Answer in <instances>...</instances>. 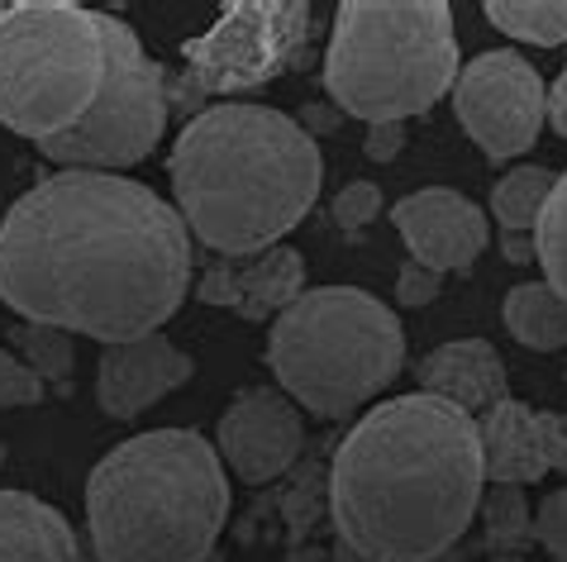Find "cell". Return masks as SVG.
<instances>
[{
	"mask_svg": "<svg viewBox=\"0 0 567 562\" xmlns=\"http://www.w3.org/2000/svg\"><path fill=\"white\" fill-rule=\"evenodd\" d=\"M453 111L467 138L486 158L506 163L534 148L544 119H548V91L529 58L515 49H496L472 58L453 82Z\"/></svg>",
	"mask_w": 567,
	"mask_h": 562,
	"instance_id": "cell-10",
	"label": "cell"
},
{
	"mask_svg": "<svg viewBox=\"0 0 567 562\" xmlns=\"http://www.w3.org/2000/svg\"><path fill=\"white\" fill-rule=\"evenodd\" d=\"M324 163L291 115L210 105L172 144V196L186 233L229 258H258L320 200Z\"/></svg>",
	"mask_w": 567,
	"mask_h": 562,
	"instance_id": "cell-3",
	"label": "cell"
},
{
	"mask_svg": "<svg viewBox=\"0 0 567 562\" xmlns=\"http://www.w3.org/2000/svg\"><path fill=\"white\" fill-rule=\"evenodd\" d=\"M534 258L544 262V277L563 301H567V171L554 181L544 200V215L534 225Z\"/></svg>",
	"mask_w": 567,
	"mask_h": 562,
	"instance_id": "cell-21",
	"label": "cell"
},
{
	"mask_svg": "<svg viewBox=\"0 0 567 562\" xmlns=\"http://www.w3.org/2000/svg\"><path fill=\"white\" fill-rule=\"evenodd\" d=\"M377 215H382V191H377L372 181H349L334 196V220H339V229L358 233V229H368Z\"/></svg>",
	"mask_w": 567,
	"mask_h": 562,
	"instance_id": "cell-24",
	"label": "cell"
},
{
	"mask_svg": "<svg viewBox=\"0 0 567 562\" xmlns=\"http://www.w3.org/2000/svg\"><path fill=\"white\" fill-rule=\"evenodd\" d=\"M534 543H544L554 562H567V487L548 496L534 514Z\"/></svg>",
	"mask_w": 567,
	"mask_h": 562,
	"instance_id": "cell-25",
	"label": "cell"
},
{
	"mask_svg": "<svg viewBox=\"0 0 567 562\" xmlns=\"http://www.w3.org/2000/svg\"><path fill=\"white\" fill-rule=\"evenodd\" d=\"M554 171L548 167H515L492 186V210L506 229H534L544 215V200L554 191Z\"/></svg>",
	"mask_w": 567,
	"mask_h": 562,
	"instance_id": "cell-20",
	"label": "cell"
},
{
	"mask_svg": "<svg viewBox=\"0 0 567 562\" xmlns=\"http://www.w3.org/2000/svg\"><path fill=\"white\" fill-rule=\"evenodd\" d=\"M301 295H306V258L287 243L267 248L248 268H239V315L244 320L281 315Z\"/></svg>",
	"mask_w": 567,
	"mask_h": 562,
	"instance_id": "cell-17",
	"label": "cell"
},
{
	"mask_svg": "<svg viewBox=\"0 0 567 562\" xmlns=\"http://www.w3.org/2000/svg\"><path fill=\"white\" fill-rule=\"evenodd\" d=\"M444 291V277L430 272V268H420V262H405V268L396 272V301L401 305H430L434 295Z\"/></svg>",
	"mask_w": 567,
	"mask_h": 562,
	"instance_id": "cell-27",
	"label": "cell"
},
{
	"mask_svg": "<svg viewBox=\"0 0 567 562\" xmlns=\"http://www.w3.org/2000/svg\"><path fill=\"white\" fill-rule=\"evenodd\" d=\"M501 253H506V262H515V268H525V262H534V233L529 229H506L501 233Z\"/></svg>",
	"mask_w": 567,
	"mask_h": 562,
	"instance_id": "cell-31",
	"label": "cell"
},
{
	"mask_svg": "<svg viewBox=\"0 0 567 562\" xmlns=\"http://www.w3.org/2000/svg\"><path fill=\"white\" fill-rule=\"evenodd\" d=\"M192 357L163 334H144L130 343H110L96 367V400L105 415L134 419L144 415L153 400L177 392L182 382H192Z\"/></svg>",
	"mask_w": 567,
	"mask_h": 562,
	"instance_id": "cell-13",
	"label": "cell"
},
{
	"mask_svg": "<svg viewBox=\"0 0 567 562\" xmlns=\"http://www.w3.org/2000/svg\"><path fill=\"white\" fill-rule=\"evenodd\" d=\"M501 315H506V330L525 348H539V353L567 348V301L548 281H519V287H511Z\"/></svg>",
	"mask_w": 567,
	"mask_h": 562,
	"instance_id": "cell-18",
	"label": "cell"
},
{
	"mask_svg": "<svg viewBox=\"0 0 567 562\" xmlns=\"http://www.w3.org/2000/svg\"><path fill=\"white\" fill-rule=\"evenodd\" d=\"M477 510L486 514V539L496 549H511V553L534 549V520H529V501L519 487H492Z\"/></svg>",
	"mask_w": 567,
	"mask_h": 562,
	"instance_id": "cell-22",
	"label": "cell"
},
{
	"mask_svg": "<svg viewBox=\"0 0 567 562\" xmlns=\"http://www.w3.org/2000/svg\"><path fill=\"white\" fill-rule=\"evenodd\" d=\"M215 444L219 462H229L234 477L248 487H262L296 462V452L306 444V425L296 400H287L281 392H244L219 415Z\"/></svg>",
	"mask_w": 567,
	"mask_h": 562,
	"instance_id": "cell-11",
	"label": "cell"
},
{
	"mask_svg": "<svg viewBox=\"0 0 567 562\" xmlns=\"http://www.w3.org/2000/svg\"><path fill=\"white\" fill-rule=\"evenodd\" d=\"M105 43V76L91 101V111L68 134L49 138L43 158L62 163L68 171H115L144 163L167 129V86L163 67L144 53V43L124 20L101 14Z\"/></svg>",
	"mask_w": 567,
	"mask_h": 562,
	"instance_id": "cell-8",
	"label": "cell"
},
{
	"mask_svg": "<svg viewBox=\"0 0 567 562\" xmlns=\"http://www.w3.org/2000/svg\"><path fill=\"white\" fill-rule=\"evenodd\" d=\"M0 14H6V6H0Z\"/></svg>",
	"mask_w": 567,
	"mask_h": 562,
	"instance_id": "cell-35",
	"label": "cell"
},
{
	"mask_svg": "<svg viewBox=\"0 0 567 562\" xmlns=\"http://www.w3.org/2000/svg\"><path fill=\"white\" fill-rule=\"evenodd\" d=\"M401 148H405V124H368V138H362L368 163H396Z\"/></svg>",
	"mask_w": 567,
	"mask_h": 562,
	"instance_id": "cell-28",
	"label": "cell"
},
{
	"mask_svg": "<svg viewBox=\"0 0 567 562\" xmlns=\"http://www.w3.org/2000/svg\"><path fill=\"white\" fill-rule=\"evenodd\" d=\"M477 434H482V472L496 487H525V481L548 477L539 415L529 405L506 396L477 419Z\"/></svg>",
	"mask_w": 567,
	"mask_h": 562,
	"instance_id": "cell-15",
	"label": "cell"
},
{
	"mask_svg": "<svg viewBox=\"0 0 567 562\" xmlns=\"http://www.w3.org/2000/svg\"><path fill=\"white\" fill-rule=\"evenodd\" d=\"M267 363L287 400L320 419H343L396 382L405 334L377 295L358 287H320L277 315Z\"/></svg>",
	"mask_w": 567,
	"mask_h": 562,
	"instance_id": "cell-6",
	"label": "cell"
},
{
	"mask_svg": "<svg viewBox=\"0 0 567 562\" xmlns=\"http://www.w3.org/2000/svg\"><path fill=\"white\" fill-rule=\"evenodd\" d=\"M105 76L101 14L76 0H20L0 14V124L34 144L68 134Z\"/></svg>",
	"mask_w": 567,
	"mask_h": 562,
	"instance_id": "cell-7",
	"label": "cell"
},
{
	"mask_svg": "<svg viewBox=\"0 0 567 562\" xmlns=\"http://www.w3.org/2000/svg\"><path fill=\"white\" fill-rule=\"evenodd\" d=\"M225 520V462L192 429L138 434L91 467L86 524L101 562H206Z\"/></svg>",
	"mask_w": 567,
	"mask_h": 562,
	"instance_id": "cell-4",
	"label": "cell"
},
{
	"mask_svg": "<svg viewBox=\"0 0 567 562\" xmlns=\"http://www.w3.org/2000/svg\"><path fill=\"white\" fill-rule=\"evenodd\" d=\"M192 291V233L172 200L120 171H58L0 220V301L24 324L130 343Z\"/></svg>",
	"mask_w": 567,
	"mask_h": 562,
	"instance_id": "cell-1",
	"label": "cell"
},
{
	"mask_svg": "<svg viewBox=\"0 0 567 562\" xmlns=\"http://www.w3.org/2000/svg\"><path fill=\"white\" fill-rule=\"evenodd\" d=\"M539 434H544V462L548 472H563L567 467V419L554 410H539Z\"/></svg>",
	"mask_w": 567,
	"mask_h": 562,
	"instance_id": "cell-30",
	"label": "cell"
},
{
	"mask_svg": "<svg viewBox=\"0 0 567 562\" xmlns=\"http://www.w3.org/2000/svg\"><path fill=\"white\" fill-rule=\"evenodd\" d=\"M477 419L439 396H396L343 434L329 467L339 543L372 562H439L482 506Z\"/></svg>",
	"mask_w": 567,
	"mask_h": 562,
	"instance_id": "cell-2",
	"label": "cell"
},
{
	"mask_svg": "<svg viewBox=\"0 0 567 562\" xmlns=\"http://www.w3.org/2000/svg\"><path fill=\"white\" fill-rule=\"evenodd\" d=\"M310 6L301 0H234L210 34L182 43L196 91H258L301 62Z\"/></svg>",
	"mask_w": 567,
	"mask_h": 562,
	"instance_id": "cell-9",
	"label": "cell"
},
{
	"mask_svg": "<svg viewBox=\"0 0 567 562\" xmlns=\"http://www.w3.org/2000/svg\"><path fill=\"white\" fill-rule=\"evenodd\" d=\"M548 124L567 138V67L558 72V82H554V91H548Z\"/></svg>",
	"mask_w": 567,
	"mask_h": 562,
	"instance_id": "cell-33",
	"label": "cell"
},
{
	"mask_svg": "<svg viewBox=\"0 0 567 562\" xmlns=\"http://www.w3.org/2000/svg\"><path fill=\"white\" fill-rule=\"evenodd\" d=\"M405 248H411V262L430 272H458L472 268L477 253L492 243V225H486V210L472 206L463 191H449V186H424L411 191L405 200H396L391 210Z\"/></svg>",
	"mask_w": 567,
	"mask_h": 562,
	"instance_id": "cell-12",
	"label": "cell"
},
{
	"mask_svg": "<svg viewBox=\"0 0 567 562\" xmlns=\"http://www.w3.org/2000/svg\"><path fill=\"white\" fill-rule=\"evenodd\" d=\"M0 562H82L62 510L29 491H0Z\"/></svg>",
	"mask_w": 567,
	"mask_h": 562,
	"instance_id": "cell-16",
	"label": "cell"
},
{
	"mask_svg": "<svg viewBox=\"0 0 567 562\" xmlns=\"http://www.w3.org/2000/svg\"><path fill=\"white\" fill-rule=\"evenodd\" d=\"M10 343L24 353L20 363L34 372L39 382H68V372H72V363H76L72 334L49 330V324H14V330H10Z\"/></svg>",
	"mask_w": 567,
	"mask_h": 562,
	"instance_id": "cell-23",
	"label": "cell"
},
{
	"mask_svg": "<svg viewBox=\"0 0 567 562\" xmlns=\"http://www.w3.org/2000/svg\"><path fill=\"white\" fill-rule=\"evenodd\" d=\"M420 392L458 405L463 415H486L492 405L506 400V363L486 339L444 343L420 363Z\"/></svg>",
	"mask_w": 567,
	"mask_h": 562,
	"instance_id": "cell-14",
	"label": "cell"
},
{
	"mask_svg": "<svg viewBox=\"0 0 567 562\" xmlns=\"http://www.w3.org/2000/svg\"><path fill=\"white\" fill-rule=\"evenodd\" d=\"M334 562H372V558H362V553H353L349 543H334Z\"/></svg>",
	"mask_w": 567,
	"mask_h": 562,
	"instance_id": "cell-34",
	"label": "cell"
},
{
	"mask_svg": "<svg viewBox=\"0 0 567 562\" xmlns=\"http://www.w3.org/2000/svg\"><path fill=\"white\" fill-rule=\"evenodd\" d=\"M39 396H43V382L14 353L0 348V405H34Z\"/></svg>",
	"mask_w": 567,
	"mask_h": 562,
	"instance_id": "cell-26",
	"label": "cell"
},
{
	"mask_svg": "<svg viewBox=\"0 0 567 562\" xmlns=\"http://www.w3.org/2000/svg\"><path fill=\"white\" fill-rule=\"evenodd\" d=\"M196 295L206 305H229V310H239V272L234 268H215L196 281Z\"/></svg>",
	"mask_w": 567,
	"mask_h": 562,
	"instance_id": "cell-29",
	"label": "cell"
},
{
	"mask_svg": "<svg viewBox=\"0 0 567 562\" xmlns=\"http://www.w3.org/2000/svg\"><path fill=\"white\" fill-rule=\"evenodd\" d=\"M482 10L515 43H534V49L567 43V0H486Z\"/></svg>",
	"mask_w": 567,
	"mask_h": 562,
	"instance_id": "cell-19",
	"label": "cell"
},
{
	"mask_svg": "<svg viewBox=\"0 0 567 562\" xmlns=\"http://www.w3.org/2000/svg\"><path fill=\"white\" fill-rule=\"evenodd\" d=\"M296 124H301V129L315 138V134H329V129H334V124H339V111H334V105H306Z\"/></svg>",
	"mask_w": 567,
	"mask_h": 562,
	"instance_id": "cell-32",
	"label": "cell"
},
{
	"mask_svg": "<svg viewBox=\"0 0 567 562\" xmlns=\"http://www.w3.org/2000/svg\"><path fill=\"white\" fill-rule=\"evenodd\" d=\"M458 82V39L444 0H343L324 53L339 115L401 124L434 111Z\"/></svg>",
	"mask_w": 567,
	"mask_h": 562,
	"instance_id": "cell-5",
	"label": "cell"
}]
</instances>
